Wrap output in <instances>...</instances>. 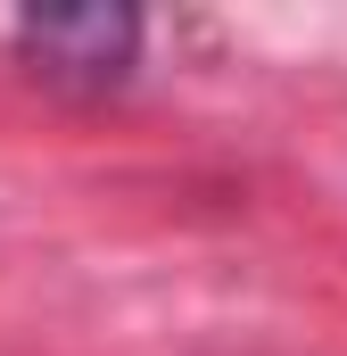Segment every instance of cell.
I'll return each mask as SVG.
<instances>
[{
  "label": "cell",
  "instance_id": "6da1fadb",
  "mask_svg": "<svg viewBox=\"0 0 347 356\" xmlns=\"http://www.w3.org/2000/svg\"><path fill=\"white\" fill-rule=\"evenodd\" d=\"M17 50H25L42 75L108 83V75L133 67L141 17H133V8H108V0H91V8H25V17H17Z\"/></svg>",
  "mask_w": 347,
  "mask_h": 356
}]
</instances>
